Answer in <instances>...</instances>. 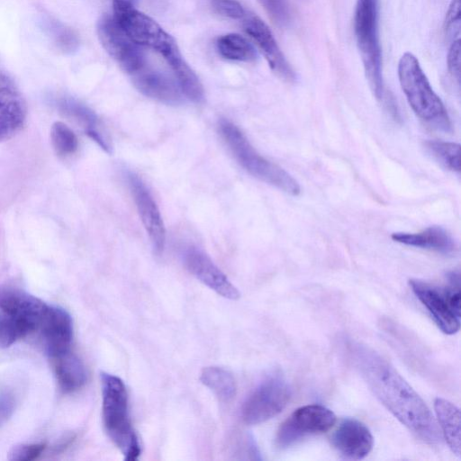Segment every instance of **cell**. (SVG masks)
<instances>
[{
    "mask_svg": "<svg viewBox=\"0 0 461 461\" xmlns=\"http://www.w3.org/2000/svg\"><path fill=\"white\" fill-rule=\"evenodd\" d=\"M348 351L372 393L402 424L429 445L441 443V434L429 409L384 357L355 341L348 344Z\"/></svg>",
    "mask_w": 461,
    "mask_h": 461,
    "instance_id": "cell-1",
    "label": "cell"
},
{
    "mask_svg": "<svg viewBox=\"0 0 461 461\" xmlns=\"http://www.w3.org/2000/svg\"><path fill=\"white\" fill-rule=\"evenodd\" d=\"M218 131L234 159L249 175L291 195L300 194L299 183L284 168L259 154L235 123L221 119Z\"/></svg>",
    "mask_w": 461,
    "mask_h": 461,
    "instance_id": "cell-2",
    "label": "cell"
},
{
    "mask_svg": "<svg viewBox=\"0 0 461 461\" xmlns=\"http://www.w3.org/2000/svg\"><path fill=\"white\" fill-rule=\"evenodd\" d=\"M101 384L103 423L106 434L126 460H137L140 445L131 422L125 384L118 376L104 372L101 374Z\"/></svg>",
    "mask_w": 461,
    "mask_h": 461,
    "instance_id": "cell-3",
    "label": "cell"
},
{
    "mask_svg": "<svg viewBox=\"0 0 461 461\" xmlns=\"http://www.w3.org/2000/svg\"><path fill=\"white\" fill-rule=\"evenodd\" d=\"M354 32L370 88L377 99L384 95L378 0H357Z\"/></svg>",
    "mask_w": 461,
    "mask_h": 461,
    "instance_id": "cell-4",
    "label": "cell"
},
{
    "mask_svg": "<svg viewBox=\"0 0 461 461\" xmlns=\"http://www.w3.org/2000/svg\"><path fill=\"white\" fill-rule=\"evenodd\" d=\"M398 77L402 92L415 114L421 120L449 126L447 110L432 89L418 59L405 52L398 63Z\"/></svg>",
    "mask_w": 461,
    "mask_h": 461,
    "instance_id": "cell-5",
    "label": "cell"
},
{
    "mask_svg": "<svg viewBox=\"0 0 461 461\" xmlns=\"http://www.w3.org/2000/svg\"><path fill=\"white\" fill-rule=\"evenodd\" d=\"M448 285L439 287L419 279H411L409 285L421 303L427 308L437 326L447 335L460 328V274H447Z\"/></svg>",
    "mask_w": 461,
    "mask_h": 461,
    "instance_id": "cell-6",
    "label": "cell"
},
{
    "mask_svg": "<svg viewBox=\"0 0 461 461\" xmlns=\"http://www.w3.org/2000/svg\"><path fill=\"white\" fill-rule=\"evenodd\" d=\"M113 16L139 46L149 47L162 56L177 47L176 41L151 17L136 9L129 0L113 1Z\"/></svg>",
    "mask_w": 461,
    "mask_h": 461,
    "instance_id": "cell-7",
    "label": "cell"
},
{
    "mask_svg": "<svg viewBox=\"0 0 461 461\" xmlns=\"http://www.w3.org/2000/svg\"><path fill=\"white\" fill-rule=\"evenodd\" d=\"M336 415L327 407L310 404L296 409L279 427L275 438L279 449L288 448L302 439L330 430Z\"/></svg>",
    "mask_w": 461,
    "mask_h": 461,
    "instance_id": "cell-8",
    "label": "cell"
},
{
    "mask_svg": "<svg viewBox=\"0 0 461 461\" xmlns=\"http://www.w3.org/2000/svg\"><path fill=\"white\" fill-rule=\"evenodd\" d=\"M291 389L284 377L271 375L251 393L241 409V417L249 425L259 424L280 413L287 405Z\"/></svg>",
    "mask_w": 461,
    "mask_h": 461,
    "instance_id": "cell-9",
    "label": "cell"
},
{
    "mask_svg": "<svg viewBox=\"0 0 461 461\" xmlns=\"http://www.w3.org/2000/svg\"><path fill=\"white\" fill-rule=\"evenodd\" d=\"M97 34L104 49L125 72L132 76L145 67L141 49L127 36L113 15L100 18Z\"/></svg>",
    "mask_w": 461,
    "mask_h": 461,
    "instance_id": "cell-10",
    "label": "cell"
},
{
    "mask_svg": "<svg viewBox=\"0 0 461 461\" xmlns=\"http://www.w3.org/2000/svg\"><path fill=\"white\" fill-rule=\"evenodd\" d=\"M127 181L153 250L157 255H161L166 245V228L158 206L149 189L139 176L129 172Z\"/></svg>",
    "mask_w": 461,
    "mask_h": 461,
    "instance_id": "cell-11",
    "label": "cell"
},
{
    "mask_svg": "<svg viewBox=\"0 0 461 461\" xmlns=\"http://www.w3.org/2000/svg\"><path fill=\"white\" fill-rule=\"evenodd\" d=\"M50 305L16 287L0 286V309L20 323L28 335L38 331Z\"/></svg>",
    "mask_w": 461,
    "mask_h": 461,
    "instance_id": "cell-12",
    "label": "cell"
},
{
    "mask_svg": "<svg viewBox=\"0 0 461 461\" xmlns=\"http://www.w3.org/2000/svg\"><path fill=\"white\" fill-rule=\"evenodd\" d=\"M183 261L190 274L221 296L230 300L240 297L237 287L202 249L193 246L186 248Z\"/></svg>",
    "mask_w": 461,
    "mask_h": 461,
    "instance_id": "cell-13",
    "label": "cell"
},
{
    "mask_svg": "<svg viewBox=\"0 0 461 461\" xmlns=\"http://www.w3.org/2000/svg\"><path fill=\"white\" fill-rule=\"evenodd\" d=\"M243 19L245 32L261 50L271 69L281 78L294 81L295 75L269 27L254 14H246Z\"/></svg>",
    "mask_w": 461,
    "mask_h": 461,
    "instance_id": "cell-14",
    "label": "cell"
},
{
    "mask_svg": "<svg viewBox=\"0 0 461 461\" xmlns=\"http://www.w3.org/2000/svg\"><path fill=\"white\" fill-rule=\"evenodd\" d=\"M26 115V103L20 90L9 76L0 73V142L23 128Z\"/></svg>",
    "mask_w": 461,
    "mask_h": 461,
    "instance_id": "cell-15",
    "label": "cell"
},
{
    "mask_svg": "<svg viewBox=\"0 0 461 461\" xmlns=\"http://www.w3.org/2000/svg\"><path fill=\"white\" fill-rule=\"evenodd\" d=\"M331 444L342 457L359 460L371 452L374 438L363 422L354 418H346L333 432Z\"/></svg>",
    "mask_w": 461,
    "mask_h": 461,
    "instance_id": "cell-16",
    "label": "cell"
},
{
    "mask_svg": "<svg viewBox=\"0 0 461 461\" xmlns=\"http://www.w3.org/2000/svg\"><path fill=\"white\" fill-rule=\"evenodd\" d=\"M38 331L50 358L70 350L73 322L69 313L63 308L50 305Z\"/></svg>",
    "mask_w": 461,
    "mask_h": 461,
    "instance_id": "cell-17",
    "label": "cell"
},
{
    "mask_svg": "<svg viewBox=\"0 0 461 461\" xmlns=\"http://www.w3.org/2000/svg\"><path fill=\"white\" fill-rule=\"evenodd\" d=\"M58 111L79 125L86 134L103 149L110 151L111 146L101 128L96 113L87 105L70 96H59L54 101Z\"/></svg>",
    "mask_w": 461,
    "mask_h": 461,
    "instance_id": "cell-18",
    "label": "cell"
},
{
    "mask_svg": "<svg viewBox=\"0 0 461 461\" xmlns=\"http://www.w3.org/2000/svg\"><path fill=\"white\" fill-rule=\"evenodd\" d=\"M144 68L132 75L133 85L142 95L167 104L181 102L182 93L176 82L162 72Z\"/></svg>",
    "mask_w": 461,
    "mask_h": 461,
    "instance_id": "cell-19",
    "label": "cell"
},
{
    "mask_svg": "<svg viewBox=\"0 0 461 461\" xmlns=\"http://www.w3.org/2000/svg\"><path fill=\"white\" fill-rule=\"evenodd\" d=\"M391 238L407 246L429 249L445 255L452 254L456 249L450 234L439 226H430L416 233L394 232Z\"/></svg>",
    "mask_w": 461,
    "mask_h": 461,
    "instance_id": "cell-20",
    "label": "cell"
},
{
    "mask_svg": "<svg viewBox=\"0 0 461 461\" xmlns=\"http://www.w3.org/2000/svg\"><path fill=\"white\" fill-rule=\"evenodd\" d=\"M50 359L59 387L63 393H74L84 386L87 377L86 367L71 350Z\"/></svg>",
    "mask_w": 461,
    "mask_h": 461,
    "instance_id": "cell-21",
    "label": "cell"
},
{
    "mask_svg": "<svg viewBox=\"0 0 461 461\" xmlns=\"http://www.w3.org/2000/svg\"><path fill=\"white\" fill-rule=\"evenodd\" d=\"M176 77L181 93L194 103H201L204 98V90L201 81L183 59L178 47L163 56Z\"/></svg>",
    "mask_w": 461,
    "mask_h": 461,
    "instance_id": "cell-22",
    "label": "cell"
},
{
    "mask_svg": "<svg viewBox=\"0 0 461 461\" xmlns=\"http://www.w3.org/2000/svg\"><path fill=\"white\" fill-rule=\"evenodd\" d=\"M434 408L446 442L451 451L460 456L461 416L459 408L444 398H436Z\"/></svg>",
    "mask_w": 461,
    "mask_h": 461,
    "instance_id": "cell-23",
    "label": "cell"
},
{
    "mask_svg": "<svg viewBox=\"0 0 461 461\" xmlns=\"http://www.w3.org/2000/svg\"><path fill=\"white\" fill-rule=\"evenodd\" d=\"M200 380L222 402H229L235 397V379L232 374L223 367L215 366L204 367Z\"/></svg>",
    "mask_w": 461,
    "mask_h": 461,
    "instance_id": "cell-24",
    "label": "cell"
},
{
    "mask_svg": "<svg viewBox=\"0 0 461 461\" xmlns=\"http://www.w3.org/2000/svg\"><path fill=\"white\" fill-rule=\"evenodd\" d=\"M216 47L220 55L230 60L253 62L258 58L254 46L245 37L237 33L219 37Z\"/></svg>",
    "mask_w": 461,
    "mask_h": 461,
    "instance_id": "cell-25",
    "label": "cell"
},
{
    "mask_svg": "<svg viewBox=\"0 0 461 461\" xmlns=\"http://www.w3.org/2000/svg\"><path fill=\"white\" fill-rule=\"evenodd\" d=\"M42 23L47 35L60 51L70 54L78 49L79 38L73 29L50 16L43 17Z\"/></svg>",
    "mask_w": 461,
    "mask_h": 461,
    "instance_id": "cell-26",
    "label": "cell"
},
{
    "mask_svg": "<svg viewBox=\"0 0 461 461\" xmlns=\"http://www.w3.org/2000/svg\"><path fill=\"white\" fill-rule=\"evenodd\" d=\"M429 153L441 165L454 172H460V145L455 142L427 140Z\"/></svg>",
    "mask_w": 461,
    "mask_h": 461,
    "instance_id": "cell-27",
    "label": "cell"
},
{
    "mask_svg": "<svg viewBox=\"0 0 461 461\" xmlns=\"http://www.w3.org/2000/svg\"><path fill=\"white\" fill-rule=\"evenodd\" d=\"M50 141L55 153L62 158L74 154L78 148L77 135L62 122L51 125Z\"/></svg>",
    "mask_w": 461,
    "mask_h": 461,
    "instance_id": "cell-28",
    "label": "cell"
},
{
    "mask_svg": "<svg viewBox=\"0 0 461 461\" xmlns=\"http://www.w3.org/2000/svg\"><path fill=\"white\" fill-rule=\"evenodd\" d=\"M47 445L43 442L20 444L12 447L7 454V459L10 461H32L42 455Z\"/></svg>",
    "mask_w": 461,
    "mask_h": 461,
    "instance_id": "cell-29",
    "label": "cell"
},
{
    "mask_svg": "<svg viewBox=\"0 0 461 461\" xmlns=\"http://www.w3.org/2000/svg\"><path fill=\"white\" fill-rule=\"evenodd\" d=\"M270 17L279 25H286L291 13L286 0H258Z\"/></svg>",
    "mask_w": 461,
    "mask_h": 461,
    "instance_id": "cell-30",
    "label": "cell"
},
{
    "mask_svg": "<svg viewBox=\"0 0 461 461\" xmlns=\"http://www.w3.org/2000/svg\"><path fill=\"white\" fill-rule=\"evenodd\" d=\"M213 10L230 19H243L247 14L243 6L235 0H212Z\"/></svg>",
    "mask_w": 461,
    "mask_h": 461,
    "instance_id": "cell-31",
    "label": "cell"
},
{
    "mask_svg": "<svg viewBox=\"0 0 461 461\" xmlns=\"http://www.w3.org/2000/svg\"><path fill=\"white\" fill-rule=\"evenodd\" d=\"M16 407V397L9 390L0 391V428L12 417Z\"/></svg>",
    "mask_w": 461,
    "mask_h": 461,
    "instance_id": "cell-32",
    "label": "cell"
},
{
    "mask_svg": "<svg viewBox=\"0 0 461 461\" xmlns=\"http://www.w3.org/2000/svg\"><path fill=\"white\" fill-rule=\"evenodd\" d=\"M447 67L452 77L460 80V40L456 38L452 42L447 53Z\"/></svg>",
    "mask_w": 461,
    "mask_h": 461,
    "instance_id": "cell-33",
    "label": "cell"
},
{
    "mask_svg": "<svg viewBox=\"0 0 461 461\" xmlns=\"http://www.w3.org/2000/svg\"><path fill=\"white\" fill-rule=\"evenodd\" d=\"M447 30L459 36L460 32V0H451L446 16Z\"/></svg>",
    "mask_w": 461,
    "mask_h": 461,
    "instance_id": "cell-34",
    "label": "cell"
},
{
    "mask_svg": "<svg viewBox=\"0 0 461 461\" xmlns=\"http://www.w3.org/2000/svg\"><path fill=\"white\" fill-rule=\"evenodd\" d=\"M76 438L75 434H68L63 436L59 441H57L53 447L52 452L55 454L63 452L67 447H68L74 439Z\"/></svg>",
    "mask_w": 461,
    "mask_h": 461,
    "instance_id": "cell-35",
    "label": "cell"
}]
</instances>
